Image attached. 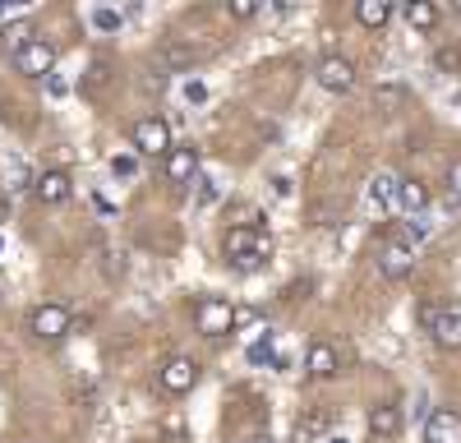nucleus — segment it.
<instances>
[{
  "instance_id": "obj_14",
  "label": "nucleus",
  "mask_w": 461,
  "mask_h": 443,
  "mask_svg": "<svg viewBox=\"0 0 461 443\" xmlns=\"http://www.w3.org/2000/svg\"><path fill=\"white\" fill-rule=\"evenodd\" d=\"M369 434L374 438H397L402 434V411H397V406H388V402L369 406Z\"/></svg>"
},
{
  "instance_id": "obj_27",
  "label": "nucleus",
  "mask_w": 461,
  "mask_h": 443,
  "mask_svg": "<svg viewBox=\"0 0 461 443\" xmlns=\"http://www.w3.org/2000/svg\"><path fill=\"white\" fill-rule=\"evenodd\" d=\"M434 65H438V69H461V51H456V47H438Z\"/></svg>"
},
{
  "instance_id": "obj_1",
  "label": "nucleus",
  "mask_w": 461,
  "mask_h": 443,
  "mask_svg": "<svg viewBox=\"0 0 461 443\" xmlns=\"http://www.w3.org/2000/svg\"><path fill=\"white\" fill-rule=\"evenodd\" d=\"M194 328L203 332V338H221V332L236 328V305L221 301V295H203V301L194 305Z\"/></svg>"
},
{
  "instance_id": "obj_3",
  "label": "nucleus",
  "mask_w": 461,
  "mask_h": 443,
  "mask_svg": "<svg viewBox=\"0 0 461 443\" xmlns=\"http://www.w3.org/2000/svg\"><path fill=\"white\" fill-rule=\"evenodd\" d=\"M171 125L162 121V116H143L139 125H134V153H143V158H171Z\"/></svg>"
},
{
  "instance_id": "obj_36",
  "label": "nucleus",
  "mask_w": 461,
  "mask_h": 443,
  "mask_svg": "<svg viewBox=\"0 0 461 443\" xmlns=\"http://www.w3.org/2000/svg\"><path fill=\"white\" fill-rule=\"evenodd\" d=\"M452 10H456V14H461V0H452Z\"/></svg>"
},
{
  "instance_id": "obj_18",
  "label": "nucleus",
  "mask_w": 461,
  "mask_h": 443,
  "mask_svg": "<svg viewBox=\"0 0 461 443\" xmlns=\"http://www.w3.org/2000/svg\"><path fill=\"white\" fill-rule=\"evenodd\" d=\"M397 208L402 212H425L429 208V190H425V185H420V180H402V199H397Z\"/></svg>"
},
{
  "instance_id": "obj_16",
  "label": "nucleus",
  "mask_w": 461,
  "mask_h": 443,
  "mask_svg": "<svg viewBox=\"0 0 461 443\" xmlns=\"http://www.w3.org/2000/svg\"><path fill=\"white\" fill-rule=\"evenodd\" d=\"M393 14H397V5H393V0H360V5H356V19L365 23V28H388L393 23Z\"/></svg>"
},
{
  "instance_id": "obj_25",
  "label": "nucleus",
  "mask_w": 461,
  "mask_h": 443,
  "mask_svg": "<svg viewBox=\"0 0 461 443\" xmlns=\"http://www.w3.org/2000/svg\"><path fill=\"white\" fill-rule=\"evenodd\" d=\"M5 180H10V190H23V185H28V167L14 158V162L5 167Z\"/></svg>"
},
{
  "instance_id": "obj_11",
  "label": "nucleus",
  "mask_w": 461,
  "mask_h": 443,
  "mask_svg": "<svg viewBox=\"0 0 461 443\" xmlns=\"http://www.w3.org/2000/svg\"><path fill=\"white\" fill-rule=\"evenodd\" d=\"M429 338L443 347V351H461V310H438V323L429 328Z\"/></svg>"
},
{
  "instance_id": "obj_31",
  "label": "nucleus",
  "mask_w": 461,
  "mask_h": 443,
  "mask_svg": "<svg viewBox=\"0 0 461 443\" xmlns=\"http://www.w3.org/2000/svg\"><path fill=\"white\" fill-rule=\"evenodd\" d=\"M230 264H236L240 273H254V268L263 264V258H258V254H245V258H230Z\"/></svg>"
},
{
  "instance_id": "obj_17",
  "label": "nucleus",
  "mask_w": 461,
  "mask_h": 443,
  "mask_svg": "<svg viewBox=\"0 0 461 443\" xmlns=\"http://www.w3.org/2000/svg\"><path fill=\"white\" fill-rule=\"evenodd\" d=\"M406 23L415 28V32H429V28H438V5L434 0H406Z\"/></svg>"
},
{
  "instance_id": "obj_37",
  "label": "nucleus",
  "mask_w": 461,
  "mask_h": 443,
  "mask_svg": "<svg viewBox=\"0 0 461 443\" xmlns=\"http://www.w3.org/2000/svg\"><path fill=\"white\" fill-rule=\"evenodd\" d=\"M254 443H273V438H254Z\"/></svg>"
},
{
  "instance_id": "obj_8",
  "label": "nucleus",
  "mask_w": 461,
  "mask_h": 443,
  "mask_svg": "<svg viewBox=\"0 0 461 443\" xmlns=\"http://www.w3.org/2000/svg\"><path fill=\"white\" fill-rule=\"evenodd\" d=\"M221 249H226V258H245V254H273V240L267 236H258L254 227H230L226 231V240H221Z\"/></svg>"
},
{
  "instance_id": "obj_32",
  "label": "nucleus",
  "mask_w": 461,
  "mask_h": 443,
  "mask_svg": "<svg viewBox=\"0 0 461 443\" xmlns=\"http://www.w3.org/2000/svg\"><path fill=\"white\" fill-rule=\"evenodd\" d=\"M254 319H258V314H254V310H245V305H236V328H249V323H254Z\"/></svg>"
},
{
  "instance_id": "obj_9",
  "label": "nucleus",
  "mask_w": 461,
  "mask_h": 443,
  "mask_svg": "<svg viewBox=\"0 0 461 443\" xmlns=\"http://www.w3.org/2000/svg\"><path fill=\"white\" fill-rule=\"evenodd\" d=\"M425 443H461V411L456 406H438L425 425Z\"/></svg>"
},
{
  "instance_id": "obj_15",
  "label": "nucleus",
  "mask_w": 461,
  "mask_h": 443,
  "mask_svg": "<svg viewBox=\"0 0 461 443\" xmlns=\"http://www.w3.org/2000/svg\"><path fill=\"white\" fill-rule=\"evenodd\" d=\"M167 176H171L176 185L194 180V176H199V148H171V158H167Z\"/></svg>"
},
{
  "instance_id": "obj_23",
  "label": "nucleus",
  "mask_w": 461,
  "mask_h": 443,
  "mask_svg": "<svg viewBox=\"0 0 461 443\" xmlns=\"http://www.w3.org/2000/svg\"><path fill=\"white\" fill-rule=\"evenodd\" d=\"M438 310H443V305H434V301H420V305H415V319H420V328H425V332L438 323Z\"/></svg>"
},
{
  "instance_id": "obj_34",
  "label": "nucleus",
  "mask_w": 461,
  "mask_h": 443,
  "mask_svg": "<svg viewBox=\"0 0 461 443\" xmlns=\"http://www.w3.org/2000/svg\"><path fill=\"white\" fill-rule=\"evenodd\" d=\"M212 194H217L212 180H199V203H212Z\"/></svg>"
},
{
  "instance_id": "obj_2",
  "label": "nucleus",
  "mask_w": 461,
  "mask_h": 443,
  "mask_svg": "<svg viewBox=\"0 0 461 443\" xmlns=\"http://www.w3.org/2000/svg\"><path fill=\"white\" fill-rule=\"evenodd\" d=\"M69 328H74V319H69V310L65 305H37L32 314H28V332L37 342H60V338H69Z\"/></svg>"
},
{
  "instance_id": "obj_13",
  "label": "nucleus",
  "mask_w": 461,
  "mask_h": 443,
  "mask_svg": "<svg viewBox=\"0 0 461 443\" xmlns=\"http://www.w3.org/2000/svg\"><path fill=\"white\" fill-rule=\"evenodd\" d=\"M304 369H310L314 379H332L337 369H341L337 347H332V342H314V347H310V360H304Z\"/></svg>"
},
{
  "instance_id": "obj_35",
  "label": "nucleus",
  "mask_w": 461,
  "mask_h": 443,
  "mask_svg": "<svg viewBox=\"0 0 461 443\" xmlns=\"http://www.w3.org/2000/svg\"><path fill=\"white\" fill-rule=\"evenodd\" d=\"M323 443H351V438H346V434H328Z\"/></svg>"
},
{
  "instance_id": "obj_30",
  "label": "nucleus",
  "mask_w": 461,
  "mask_h": 443,
  "mask_svg": "<svg viewBox=\"0 0 461 443\" xmlns=\"http://www.w3.org/2000/svg\"><path fill=\"white\" fill-rule=\"evenodd\" d=\"M203 97H208V88H203L199 79H194V84H185V102H203Z\"/></svg>"
},
{
  "instance_id": "obj_28",
  "label": "nucleus",
  "mask_w": 461,
  "mask_h": 443,
  "mask_svg": "<svg viewBox=\"0 0 461 443\" xmlns=\"http://www.w3.org/2000/svg\"><path fill=\"white\" fill-rule=\"evenodd\" d=\"M273 356H277V351H273V342H254V347H249V365H267Z\"/></svg>"
},
{
  "instance_id": "obj_4",
  "label": "nucleus",
  "mask_w": 461,
  "mask_h": 443,
  "mask_svg": "<svg viewBox=\"0 0 461 443\" xmlns=\"http://www.w3.org/2000/svg\"><path fill=\"white\" fill-rule=\"evenodd\" d=\"M199 360H189V356H171L162 369H158V384L171 393V397H185V393H194V384H199Z\"/></svg>"
},
{
  "instance_id": "obj_21",
  "label": "nucleus",
  "mask_w": 461,
  "mask_h": 443,
  "mask_svg": "<svg viewBox=\"0 0 461 443\" xmlns=\"http://www.w3.org/2000/svg\"><path fill=\"white\" fill-rule=\"evenodd\" d=\"M328 425H332V411L328 406H314V411L300 420V438H319V434L328 438Z\"/></svg>"
},
{
  "instance_id": "obj_10",
  "label": "nucleus",
  "mask_w": 461,
  "mask_h": 443,
  "mask_svg": "<svg viewBox=\"0 0 461 443\" xmlns=\"http://www.w3.org/2000/svg\"><path fill=\"white\" fill-rule=\"evenodd\" d=\"M32 194L42 199L47 208L65 203V199H69V176H65V171H42V176L32 180Z\"/></svg>"
},
{
  "instance_id": "obj_26",
  "label": "nucleus",
  "mask_w": 461,
  "mask_h": 443,
  "mask_svg": "<svg viewBox=\"0 0 461 443\" xmlns=\"http://www.w3.org/2000/svg\"><path fill=\"white\" fill-rule=\"evenodd\" d=\"M111 171H115V176H121V180H130V176L139 171V162H134L130 153H125V158H121V153H115V158H111Z\"/></svg>"
},
{
  "instance_id": "obj_33",
  "label": "nucleus",
  "mask_w": 461,
  "mask_h": 443,
  "mask_svg": "<svg viewBox=\"0 0 461 443\" xmlns=\"http://www.w3.org/2000/svg\"><path fill=\"white\" fill-rule=\"evenodd\" d=\"M47 84H51V97H65V93H69V84L60 79V74H51V79H47Z\"/></svg>"
},
{
  "instance_id": "obj_24",
  "label": "nucleus",
  "mask_w": 461,
  "mask_h": 443,
  "mask_svg": "<svg viewBox=\"0 0 461 443\" xmlns=\"http://www.w3.org/2000/svg\"><path fill=\"white\" fill-rule=\"evenodd\" d=\"M93 28L97 32H115V28H121V14H115V10H93Z\"/></svg>"
},
{
  "instance_id": "obj_5",
  "label": "nucleus",
  "mask_w": 461,
  "mask_h": 443,
  "mask_svg": "<svg viewBox=\"0 0 461 443\" xmlns=\"http://www.w3.org/2000/svg\"><path fill=\"white\" fill-rule=\"evenodd\" d=\"M14 69L23 74V79H51V69H56V47L51 42H28L19 56H14Z\"/></svg>"
},
{
  "instance_id": "obj_6",
  "label": "nucleus",
  "mask_w": 461,
  "mask_h": 443,
  "mask_svg": "<svg viewBox=\"0 0 461 443\" xmlns=\"http://www.w3.org/2000/svg\"><path fill=\"white\" fill-rule=\"evenodd\" d=\"M314 79H319V88H328V93L346 97V93L356 88V65L346 60V56H323V60H319V69H314Z\"/></svg>"
},
{
  "instance_id": "obj_20",
  "label": "nucleus",
  "mask_w": 461,
  "mask_h": 443,
  "mask_svg": "<svg viewBox=\"0 0 461 443\" xmlns=\"http://www.w3.org/2000/svg\"><path fill=\"white\" fill-rule=\"evenodd\" d=\"M28 42H37L28 23H10L5 32H0V47H5V56H19V51H23Z\"/></svg>"
},
{
  "instance_id": "obj_7",
  "label": "nucleus",
  "mask_w": 461,
  "mask_h": 443,
  "mask_svg": "<svg viewBox=\"0 0 461 443\" xmlns=\"http://www.w3.org/2000/svg\"><path fill=\"white\" fill-rule=\"evenodd\" d=\"M411 268H415L411 240H388V245H383V254H378V273H383V277L402 282V277H411Z\"/></svg>"
},
{
  "instance_id": "obj_29",
  "label": "nucleus",
  "mask_w": 461,
  "mask_h": 443,
  "mask_svg": "<svg viewBox=\"0 0 461 443\" xmlns=\"http://www.w3.org/2000/svg\"><path fill=\"white\" fill-rule=\"evenodd\" d=\"M447 194H452V199H461V158L447 167Z\"/></svg>"
},
{
  "instance_id": "obj_19",
  "label": "nucleus",
  "mask_w": 461,
  "mask_h": 443,
  "mask_svg": "<svg viewBox=\"0 0 461 443\" xmlns=\"http://www.w3.org/2000/svg\"><path fill=\"white\" fill-rule=\"evenodd\" d=\"M185 65H194V47H185V42H167L158 51V69H185Z\"/></svg>"
},
{
  "instance_id": "obj_22",
  "label": "nucleus",
  "mask_w": 461,
  "mask_h": 443,
  "mask_svg": "<svg viewBox=\"0 0 461 443\" xmlns=\"http://www.w3.org/2000/svg\"><path fill=\"white\" fill-rule=\"evenodd\" d=\"M226 14L236 19V23H249L258 14V0H226Z\"/></svg>"
},
{
  "instance_id": "obj_12",
  "label": "nucleus",
  "mask_w": 461,
  "mask_h": 443,
  "mask_svg": "<svg viewBox=\"0 0 461 443\" xmlns=\"http://www.w3.org/2000/svg\"><path fill=\"white\" fill-rule=\"evenodd\" d=\"M397 199H402V180L388 176V171H378V176L369 180V203L383 208V212H397Z\"/></svg>"
}]
</instances>
